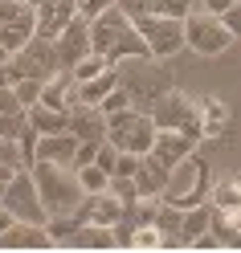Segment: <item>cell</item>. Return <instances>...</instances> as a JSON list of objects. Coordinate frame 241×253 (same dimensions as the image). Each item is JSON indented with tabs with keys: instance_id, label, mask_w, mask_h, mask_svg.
Here are the masks:
<instances>
[{
	"instance_id": "8fae6325",
	"label": "cell",
	"mask_w": 241,
	"mask_h": 253,
	"mask_svg": "<svg viewBox=\"0 0 241 253\" xmlns=\"http://www.w3.org/2000/svg\"><path fill=\"white\" fill-rule=\"evenodd\" d=\"M127 29H131V17H127L123 8H102L98 17L90 21V49L94 53H102V57H110V49H115L119 45V37L127 33Z\"/></svg>"
},
{
	"instance_id": "ba28073f",
	"label": "cell",
	"mask_w": 241,
	"mask_h": 253,
	"mask_svg": "<svg viewBox=\"0 0 241 253\" xmlns=\"http://www.w3.org/2000/svg\"><path fill=\"white\" fill-rule=\"evenodd\" d=\"M147 115L155 119V126H172V131H184L192 139H200V115H196V98H188L184 90H168Z\"/></svg>"
},
{
	"instance_id": "5bb4252c",
	"label": "cell",
	"mask_w": 241,
	"mask_h": 253,
	"mask_svg": "<svg viewBox=\"0 0 241 253\" xmlns=\"http://www.w3.org/2000/svg\"><path fill=\"white\" fill-rule=\"evenodd\" d=\"M0 249H53V237L45 233V225L33 220H12V225L0 233Z\"/></svg>"
},
{
	"instance_id": "816d5d0a",
	"label": "cell",
	"mask_w": 241,
	"mask_h": 253,
	"mask_svg": "<svg viewBox=\"0 0 241 253\" xmlns=\"http://www.w3.org/2000/svg\"><path fill=\"white\" fill-rule=\"evenodd\" d=\"M8 57H12V53L4 49V45H0V66H4V61H8Z\"/></svg>"
},
{
	"instance_id": "d4e9b609",
	"label": "cell",
	"mask_w": 241,
	"mask_h": 253,
	"mask_svg": "<svg viewBox=\"0 0 241 253\" xmlns=\"http://www.w3.org/2000/svg\"><path fill=\"white\" fill-rule=\"evenodd\" d=\"M115 86H119V74H115V66H110L102 74L86 78V82H78V102H82V106H98V98L106 90H115Z\"/></svg>"
},
{
	"instance_id": "bcb514c9",
	"label": "cell",
	"mask_w": 241,
	"mask_h": 253,
	"mask_svg": "<svg viewBox=\"0 0 241 253\" xmlns=\"http://www.w3.org/2000/svg\"><path fill=\"white\" fill-rule=\"evenodd\" d=\"M94 147H98V143H82V147H78V155H74V168L94 164Z\"/></svg>"
},
{
	"instance_id": "9a60e30c",
	"label": "cell",
	"mask_w": 241,
	"mask_h": 253,
	"mask_svg": "<svg viewBox=\"0 0 241 253\" xmlns=\"http://www.w3.org/2000/svg\"><path fill=\"white\" fill-rule=\"evenodd\" d=\"M196 115H200V139H221L225 131H229L233 110H229V102H225V98L204 94V98H196Z\"/></svg>"
},
{
	"instance_id": "52a82bcc",
	"label": "cell",
	"mask_w": 241,
	"mask_h": 253,
	"mask_svg": "<svg viewBox=\"0 0 241 253\" xmlns=\"http://www.w3.org/2000/svg\"><path fill=\"white\" fill-rule=\"evenodd\" d=\"M57 74V53H53V41L49 37H29L17 53L8 57V78H53Z\"/></svg>"
},
{
	"instance_id": "7402d4cb",
	"label": "cell",
	"mask_w": 241,
	"mask_h": 253,
	"mask_svg": "<svg viewBox=\"0 0 241 253\" xmlns=\"http://www.w3.org/2000/svg\"><path fill=\"white\" fill-rule=\"evenodd\" d=\"M66 119H70V110H61V106H45V102H33V106H29V123H33L37 135L66 131Z\"/></svg>"
},
{
	"instance_id": "ee69618b",
	"label": "cell",
	"mask_w": 241,
	"mask_h": 253,
	"mask_svg": "<svg viewBox=\"0 0 241 253\" xmlns=\"http://www.w3.org/2000/svg\"><path fill=\"white\" fill-rule=\"evenodd\" d=\"M115 8H123L127 12V17H143V12H147V0H115Z\"/></svg>"
},
{
	"instance_id": "83f0119b",
	"label": "cell",
	"mask_w": 241,
	"mask_h": 253,
	"mask_svg": "<svg viewBox=\"0 0 241 253\" xmlns=\"http://www.w3.org/2000/svg\"><path fill=\"white\" fill-rule=\"evenodd\" d=\"M180 216H184V209H176V204H164V200H159V209H155V229L164 233V237H172L176 245H180Z\"/></svg>"
},
{
	"instance_id": "e575fe53",
	"label": "cell",
	"mask_w": 241,
	"mask_h": 253,
	"mask_svg": "<svg viewBox=\"0 0 241 253\" xmlns=\"http://www.w3.org/2000/svg\"><path fill=\"white\" fill-rule=\"evenodd\" d=\"M25 126H29V110H21V115H0V139H17Z\"/></svg>"
},
{
	"instance_id": "7c38bea8",
	"label": "cell",
	"mask_w": 241,
	"mask_h": 253,
	"mask_svg": "<svg viewBox=\"0 0 241 253\" xmlns=\"http://www.w3.org/2000/svg\"><path fill=\"white\" fill-rule=\"evenodd\" d=\"M127 212V204L110 192V188H102V192H82V200H78L74 216L82 220V225H115V220Z\"/></svg>"
},
{
	"instance_id": "681fc988",
	"label": "cell",
	"mask_w": 241,
	"mask_h": 253,
	"mask_svg": "<svg viewBox=\"0 0 241 253\" xmlns=\"http://www.w3.org/2000/svg\"><path fill=\"white\" fill-rule=\"evenodd\" d=\"M12 220H17V216H12V212H8V209H4V204H0V233H4V229H8V225H12Z\"/></svg>"
},
{
	"instance_id": "4dcf8cb0",
	"label": "cell",
	"mask_w": 241,
	"mask_h": 253,
	"mask_svg": "<svg viewBox=\"0 0 241 253\" xmlns=\"http://www.w3.org/2000/svg\"><path fill=\"white\" fill-rule=\"evenodd\" d=\"M102 70H110V57H102V53H86L82 61H78V66L70 70L78 82H86V78H94V74H102Z\"/></svg>"
},
{
	"instance_id": "9c48e42d",
	"label": "cell",
	"mask_w": 241,
	"mask_h": 253,
	"mask_svg": "<svg viewBox=\"0 0 241 253\" xmlns=\"http://www.w3.org/2000/svg\"><path fill=\"white\" fill-rule=\"evenodd\" d=\"M0 204H4L17 220H33V225H45V216H49L45 204H41V196H37V184H33V171H29V168H21L17 176L4 184Z\"/></svg>"
},
{
	"instance_id": "7a4b0ae2",
	"label": "cell",
	"mask_w": 241,
	"mask_h": 253,
	"mask_svg": "<svg viewBox=\"0 0 241 253\" xmlns=\"http://www.w3.org/2000/svg\"><path fill=\"white\" fill-rule=\"evenodd\" d=\"M208 188H213V168H208V160H200V155L192 151L188 160H180L168 171V184H164V192H159V200L176 204V209H192V204L208 200Z\"/></svg>"
},
{
	"instance_id": "1f68e13d",
	"label": "cell",
	"mask_w": 241,
	"mask_h": 253,
	"mask_svg": "<svg viewBox=\"0 0 241 253\" xmlns=\"http://www.w3.org/2000/svg\"><path fill=\"white\" fill-rule=\"evenodd\" d=\"M106 188H110V192H115V196L127 204V209H131V204L139 200V188H135V180H131V176H110V184H106Z\"/></svg>"
},
{
	"instance_id": "c3c4849f",
	"label": "cell",
	"mask_w": 241,
	"mask_h": 253,
	"mask_svg": "<svg viewBox=\"0 0 241 253\" xmlns=\"http://www.w3.org/2000/svg\"><path fill=\"white\" fill-rule=\"evenodd\" d=\"M17 171H21V168H4V164H0V192H4V184L17 176Z\"/></svg>"
},
{
	"instance_id": "5b68a950",
	"label": "cell",
	"mask_w": 241,
	"mask_h": 253,
	"mask_svg": "<svg viewBox=\"0 0 241 253\" xmlns=\"http://www.w3.org/2000/svg\"><path fill=\"white\" fill-rule=\"evenodd\" d=\"M233 45V33L225 29V21L217 12H204V8H192L184 17V49H196L200 57H217Z\"/></svg>"
},
{
	"instance_id": "e0dca14e",
	"label": "cell",
	"mask_w": 241,
	"mask_h": 253,
	"mask_svg": "<svg viewBox=\"0 0 241 253\" xmlns=\"http://www.w3.org/2000/svg\"><path fill=\"white\" fill-rule=\"evenodd\" d=\"M82 147V139L70 135V131H57V135H37V160H49L61 168H74V155ZM33 160V164H37Z\"/></svg>"
},
{
	"instance_id": "603a6c76",
	"label": "cell",
	"mask_w": 241,
	"mask_h": 253,
	"mask_svg": "<svg viewBox=\"0 0 241 253\" xmlns=\"http://www.w3.org/2000/svg\"><path fill=\"white\" fill-rule=\"evenodd\" d=\"M208 204L229 216H241V180H217L208 188Z\"/></svg>"
},
{
	"instance_id": "4fadbf2b",
	"label": "cell",
	"mask_w": 241,
	"mask_h": 253,
	"mask_svg": "<svg viewBox=\"0 0 241 253\" xmlns=\"http://www.w3.org/2000/svg\"><path fill=\"white\" fill-rule=\"evenodd\" d=\"M196 143H200V139H192V135H184V131H172V126H155L151 155H155V160L172 171L180 160H188V155L196 151Z\"/></svg>"
},
{
	"instance_id": "7bdbcfd3",
	"label": "cell",
	"mask_w": 241,
	"mask_h": 253,
	"mask_svg": "<svg viewBox=\"0 0 241 253\" xmlns=\"http://www.w3.org/2000/svg\"><path fill=\"white\" fill-rule=\"evenodd\" d=\"M135 164H139V155H131V151H119L115 171H110V176H131V171H135Z\"/></svg>"
},
{
	"instance_id": "4316f807",
	"label": "cell",
	"mask_w": 241,
	"mask_h": 253,
	"mask_svg": "<svg viewBox=\"0 0 241 253\" xmlns=\"http://www.w3.org/2000/svg\"><path fill=\"white\" fill-rule=\"evenodd\" d=\"M123 57H151V53H147V41L139 37V29H135V25L127 29V33L119 37V45L110 49V66H115V61H123Z\"/></svg>"
},
{
	"instance_id": "7dc6e473",
	"label": "cell",
	"mask_w": 241,
	"mask_h": 253,
	"mask_svg": "<svg viewBox=\"0 0 241 253\" xmlns=\"http://www.w3.org/2000/svg\"><path fill=\"white\" fill-rule=\"evenodd\" d=\"M229 4H233V0H200V8H204V12H217V17H221Z\"/></svg>"
},
{
	"instance_id": "f546056e",
	"label": "cell",
	"mask_w": 241,
	"mask_h": 253,
	"mask_svg": "<svg viewBox=\"0 0 241 253\" xmlns=\"http://www.w3.org/2000/svg\"><path fill=\"white\" fill-rule=\"evenodd\" d=\"M12 90H17V98H21V106L29 110L33 102H41V90H45V78H17L12 82Z\"/></svg>"
},
{
	"instance_id": "6da1fadb",
	"label": "cell",
	"mask_w": 241,
	"mask_h": 253,
	"mask_svg": "<svg viewBox=\"0 0 241 253\" xmlns=\"http://www.w3.org/2000/svg\"><path fill=\"white\" fill-rule=\"evenodd\" d=\"M115 74H119V86L127 90L135 110H151L176 86L159 57H123V61H115Z\"/></svg>"
},
{
	"instance_id": "74e56055",
	"label": "cell",
	"mask_w": 241,
	"mask_h": 253,
	"mask_svg": "<svg viewBox=\"0 0 241 253\" xmlns=\"http://www.w3.org/2000/svg\"><path fill=\"white\" fill-rule=\"evenodd\" d=\"M151 12H164V17H188V12H192V0H155V8Z\"/></svg>"
},
{
	"instance_id": "60d3db41",
	"label": "cell",
	"mask_w": 241,
	"mask_h": 253,
	"mask_svg": "<svg viewBox=\"0 0 241 253\" xmlns=\"http://www.w3.org/2000/svg\"><path fill=\"white\" fill-rule=\"evenodd\" d=\"M21 98H17V90L12 86H0V115H21Z\"/></svg>"
},
{
	"instance_id": "3957f363",
	"label": "cell",
	"mask_w": 241,
	"mask_h": 253,
	"mask_svg": "<svg viewBox=\"0 0 241 253\" xmlns=\"http://www.w3.org/2000/svg\"><path fill=\"white\" fill-rule=\"evenodd\" d=\"M29 171H33V184H37V196L45 204V212H74L78 209V200H82V184H78L74 168L37 160Z\"/></svg>"
},
{
	"instance_id": "44dd1931",
	"label": "cell",
	"mask_w": 241,
	"mask_h": 253,
	"mask_svg": "<svg viewBox=\"0 0 241 253\" xmlns=\"http://www.w3.org/2000/svg\"><path fill=\"white\" fill-rule=\"evenodd\" d=\"M70 249H115V229L110 225H82L78 220V229L70 233Z\"/></svg>"
},
{
	"instance_id": "d590c367",
	"label": "cell",
	"mask_w": 241,
	"mask_h": 253,
	"mask_svg": "<svg viewBox=\"0 0 241 253\" xmlns=\"http://www.w3.org/2000/svg\"><path fill=\"white\" fill-rule=\"evenodd\" d=\"M110 229H115V249H131V233H135V216L131 212H123Z\"/></svg>"
},
{
	"instance_id": "836d02e7",
	"label": "cell",
	"mask_w": 241,
	"mask_h": 253,
	"mask_svg": "<svg viewBox=\"0 0 241 253\" xmlns=\"http://www.w3.org/2000/svg\"><path fill=\"white\" fill-rule=\"evenodd\" d=\"M17 147H21V160H25V168H33V160H37V131H33V123H29L25 131L17 135Z\"/></svg>"
},
{
	"instance_id": "d6a6232c",
	"label": "cell",
	"mask_w": 241,
	"mask_h": 253,
	"mask_svg": "<svg viewBox=\"0 0 241 253\" xmlns=\"http://www.w3.org/2000/svg\"><path fill=\"white\" fill-rule=\"evenodd\" d=\"M127 106H131V98H127V90H123V86L106 90L102 98H98V110H102V115H115V110H127Z\"/></svg>"
},
{
	"instance_id": "f35d334b",
	"label": "cell",
	"mask_w": 241,
	"mask_h": 253,
	"mask_svg": "<svg viewBox=\"0 0 241 253\" xmlns=\"http://www.w3.org/2000/svg\"><path fill=\"white\" fill-rule=\"evenodd\" d=\"M0 164H4V168H25L17 139H0Z\"/></svg>"
},
{
	"instance_id": "ffe728a7",
	"label": "cell",
	"mask_w": 241,
	"mask_h": 253,
	"mask_svg": "<svg viewBox=\"0 0 241 253\" xmlns=\"http://www.w3.org/2000/svg\"><path fill=\"white\" fill-rule=\"evenodd\" d=\"M131 180H135V188H139V196H159V192H164V184H168V168L147 151V155H139Z\"/></svg>"
},
{
	"instance_id": "30bf717a",
	"label": "cell",
	"mask_w": 241,
	"mask_h": 253,
	"mask_svg": "<svg viewBox=\"0 0 241 253\" xmlns=\"http://www.w3.org/2000/svg\"><path fill=\"white\" fill-rule=\"evenodd\" d=\"M53 53H57V70H74L90 49V21L86 17H74L61 33L53 37Z\"/></svg>"
},
{
	"instance_id": "ac0fdd59",
	"label": "cell",
	"mask_w": 241,
	"mask_h": 253,
	"mask_svg": "<svg viewBox=\"0 0 241 253\" xmlns=\"http://www.w3.org/2000/svg\"><path fill=\"white\" fill-rule=\"evenodd\" d=\"M74 17H78V4H74V0H49V4H41V8H37V37H49V41H53Z\"/></svg>"
},
{
	"instance_id": "f907efd6",
	"label": "cell",
	"mask_w": 241,
	"mask_h": 253,
	"mask_svg": "<svg viewBox=\"0 0 241 253\" xmlns=\"http://www.w3.org/2000/svg\"><path fill=\"white\" fill-rule=\"evenodd\" d=\"M0 86H12V78H8V61L0 66Z\"/></svg>"
},
{
	"instance_id": "f5cc1de1",
	"label": "cell",
	"mask_w": 241,
	"mask_h": 253,
	"mask_svg": "<svg viewBox=\"0 0 241 253\" xmlns=\"http://www.w3.org/2000/svg\"><path fill=\"white\" fill-rule=\"evenodd\" d=\"M237 229H241V216H237Z\"/></svg>"
},
{
	"instance_id": "cb8c5ba5",
	"label": "cell",
	"mask_w": 241,
	"mask_h": 253,
	"mask_svg": "<svg viewBox=\"0 0 241 253\" xmlns=\"http://www.w3.org/2000/svg\"><path fill=\"white\" fill-rule=\"evenodd\" d=\"M208 216H213V204H192V209H184V216H180V249H188V241L192 237H200V233H208Z\"/></svg>"
},
{
	"instance_id": "f1b7e54d",
	"label": "cell",
	"mask_w": 241,
	"mask_h": 253,
	"mask_svg": "<svg viewBox=\"0 0 241 253\" xmlns=\"http://www.w3.org/2000/svg\"><path fill=\"white\" fill-rule=\"evenodd\" d=\"M74 176H78V184H82V192H102V188L110 184V171H102L98 164H82V168H74Z\"/></svg>"
},
{
	"instance_id": "2e32d148",
	"label": "cell",
	"mask_w": 241,
	"mask_h": 253,
	"mask_svg": "<svg viewBox=\"0 0 241 253\" xmlns=\"http://www.w3.org/2000/svg\"><path fill=\"white\" fill-rule=\"evenodd\" d=\"M66 131L78 135L82 143H102L106 139V115L98 106H74L70 119H66Z\"/></svg>"
},
{
	"instance_id": "f6af8a7d",
	"label": "cell",
	"mask_w": 241,
	"mask_h": 253,
	"mask_svg": "<svg viewBox=\"0 0 241 253\" xmlns=\"http://www.w3.org/2000/svg\"><path fill=\"white\" fill-rule=\"evenodd\" d=\"M188 249H221V241H217V233H200L188 241Z\"/></svg>"
},
{
	"instance_id": "b9f144b4",
	"label": "cell",
	"mask_w": 241,
	"mask_h": 253,
	"mask_svg": "<svg viewBox=\"0 0 241 253\" xmlns=\"http://www.w3.org/2000/svg\"><path fill=\"white\" fill-rule=\"evenodd\" d=\"M74 4H78V17L94 21V17H98L102 8H110V4H115V0H74Z\"/></svg>"
},
{
	"instance_id": "8d00e7d4",
	"label": "cell",
	"mask_w": 241,
	"mask_h": 253,
	"mask_svg": "<svg viewBox=\"0 0 241 253\" xmlns=\"http://www.w3.org/2000/svg\"><path fill=\"white\" fill-rule=\"evenodd\" d=\"M115 160H119V147L110 143V139H102V143L94 147V164H98L102 171H115Z\"/></svg>"
},
{
	"instance_id": "d6986e66",
	"label": "cell",
	"mask_w": 241,
	"mask_h": 253,
	"mask_svg": "<svg viewBox=\"0 0 241 253\" xmlns=\"http://www.w3.org/2000/svg\"><path fill=\"white\" fill-rule=\"evenodd\" d=\"M41 102H45V106H61V110H74V106H82V102H78V78H74L70 70H57L53 78H45Z\"/></svg>"
},
{
	"instance_id": "484cf974",
	"label": "cell",
	"mask_w": 241,
	"mask_h": 253,
	"mask_svg": "<svg viewBox=\"0 0 241 253\" xmlns=\"http://www.w3.org/2000/svg\"><path fill=\"white\" fill-rule=\"evenodd\" d=\"M176 241L172 237H164L155 225H135V233H131V253H164V249H172Z\"/></svg>"
},
{
	"instance_id": "ab89813d",
	"label": "cell",
	"mask_w": 241,
	"mask_h": 253,
	"mask_svg": "<svg viewBox=\"0 0 241 253\" xmlns=\"http://www.w3.org/2000/svg\"><path fill=\"white\" fill-rule=\"evenodd\" d=\"M221 21H225V29L233 33V41H241V0H233V4L221 12Z\"/></svg>"
},
{
	"instance_id": "277c9868",
	"label": "cell",
	"mask_w": 241,
	"mask_h": 253,
	"mask_svg": "<svg viewBox=\"0 0 241 253\" xmlns=\"http://www.w3.org/2000/svg\"><path fill=\"white\" fill-rule=\"evenodd\" d=\"M106 139L115 143L119 151H131V155H147L151 151V139H155V119L147 110H115L106 115Z\"/></svg>"
},
{
	"instance_id": "8992f818",
	"label": "cell",
	"mask_w": 241,
	"mask_h": 253,
	"mask_svg": "<svg viewBox=\"0 0 241 253\" xmlns=\"http://www.w3.org/2000/svg\"><path fill=\"white\" fill-rule=\"evenodd\" d=\"M139 29V37L147 41V53L168 61L184 49V21L180 17H164V12H143V17L131 21Z\"/></svg>"
}]
</instances>
